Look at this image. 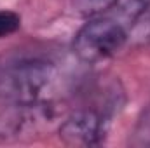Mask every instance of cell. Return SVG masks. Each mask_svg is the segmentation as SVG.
<instances>
[{"instance_id":"6da1fadb","label":"cell","mask_w":150,"mask_h":148,"mask_svg":"<svg viewBox=\"0 0 150 148\" xmlns=\"http://www.w3.org/2000/svg\"><path fill=\"white\" fill-rule=\"evenodd\" d=\"M56 70L40 59H23L0 70V96L12 105L42 103L44 92L51 89Z\"/></svg>"},{"instance_id":"8992f818","label":"cell","mask_w":150,"mask_h":148,"mask_svg":"<svg viewBox=\"0 0 150 148\" xmlns=\"http://www.w3.org/2000/svg\"><path fill=\"white\" fill-rule=\"evenodd\" d=\"M129 145L138 148H147L150 147V108L142 113V117L138 118L131 138H129Z\"/></svg>"},{"instance_id":"ba28073f","label":"cell","mask_w":150,"mask_h":148,"mask_svg":"<svg viewBox=\"0 0 150 148\" xmlns=\"http://www.w3.org/2000/svg\"><path fill=\"white\" fill-rule=\"evenodd\" d=\"M129 2H131V5L136 9V12L143 11L147 5H150V0H129Z\"/></svg>"},{"instance_id":"52a82bcc","label":"cell","mask_w":150,"mask_h":148,"mask_svg":"<svg viewBox=\"0 0 150 148\" xmlns=\"http://www.w3.org/2000/svg\"><path fill=\"white\" fill-rule=\"evenodd\" d=\"M21 26V18L19 14L12 11H0V38L9 37L16 33Z\"/></svg>"},{"instance_id":"277c9868","label":"cell","mask_w":150,"mask_h":148,"mask_svg":"<svg viewBox=\"0 0 150 148\" xmlns=\"http://www.w3.org/2000/svg\"><path fill=\"white\" fill-rule=\"evenodd\" d=\"M108 120L94 108H82L70 113L58 129L59 140L67 147H96L107 134Z\"/></svg>"},{"instance_id":"7a4b0ae2","label":"cell","mask_w":150,"mask_h":148,"mask_svg":"<svg viewBox=\"0 0 150 148\" xmlns=\"http://www.w3.org/2000/svg\"><path fill=\"white\" fill-rule=\"evenodd\" d=\"M127 40L126 28L108 18L86 23L74 38V51L84 63H100L117 54Z\"/></svg>"},{"instance_id":"3957f363","label":"cell","mask_w":150,"mask_h":148,"mask_svg":"<svg viewBox=\"0 0 150 148\" xmlns=\"http://www.w3.org/2000/svg\"><path fill=\"white\" fill-rule=\"evenodd\" d=\"M54 113L47 103L33 105H12L0 113V143H11L23 138H32L40 132Z\"/></svg>"},{"instance_id":"5b68a950","label":"cell","mask_w":150,"mask_h":148,"mask_svg":"<svg viewBox=\"0 0 150 148\" xmlns=\"http://www.w3.org/2000/svg\"><path fill=\"white\" fill-rule=\"evenodd\" d=\"M115 4L117 0H72L74 9L80 16H86V18L100 16L108 9H112Z\"/></svg>"}]
</instances>
